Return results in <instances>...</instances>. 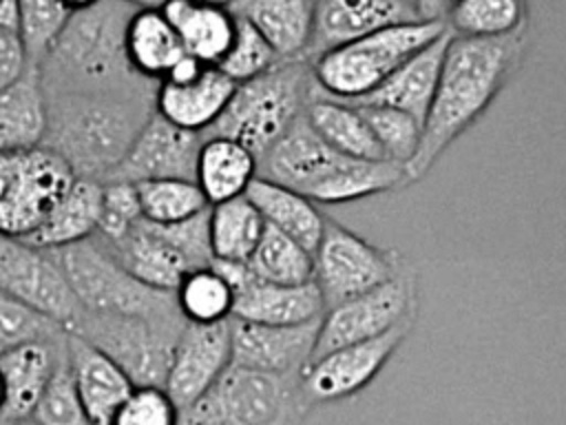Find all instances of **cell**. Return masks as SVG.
<instances>
[{
    "label": "cell",
    "instance_id": "33",
    "mask_svg": "<svg viewBox=\"0 0 566 425\" xmlns=\"http://www.w3.org/2000/svg\"><path fill=\"white\" fill-rule=\"evenodd\" d=\"M210 248L217 261H248L265 230V221L245 197L212 204L208 210Z\"/></svg>",
    "mask_w": 566,
    "mask_h": 425
},
{
    "label": "cell",
    "instance_id": "20",
    "mask_svg": "<svg viewBox=\"0 0 566 425\" xmlns=\"http://www.w3.org/2000/svg\"><path fill=\"white\" fill-rule=\"evenodd\" d=\"M66 354V332L55 339H35L0 354L4 385L2 416L9 421L31 418L57 363Z\"/></svg>",
    "mask_w": 566,
    "mask_h": 425
},
{
    "label": "cell",
    "instance_id": "7",
    "mask_svg": "<svg viewBox=\"0 0 566 425\" xmlns=\"http://www.w3.org/2000/svg\"><path fill=\"white\" fill-rule=\"evenodd\" d=\"M296 376H276L230 363L190 405L179 425H287Z\"/></svg>",
    "mask_w": 566,
    "mask_h": 425
},
{
    "label": "cell",
    "instance_id": "17",
    "mask_svg": "<svg viewBox=\"0 0 566 425\" xmlns=\"http://www.w3.org/2000/svg\"><path fill=\"white\" fill-rule=\"evenodd\" d=\"M321 319L298 325H270L232 317V363L276 376H298L312 361Z\"/></svg>",
    "mask_w": 566,
    "mask_h": 425
},
{
    "label": "cell",
    "instance_id": "40",
    "mask_svg": "<svg viewBox=\"0 0 566 425\" xmlns=\"http://www.w3.org/2000/svg\"><path fill=\"white\" fill-rule=\"evenodd\" d=\"M237 18V15H234ZM279 53L272 44L245 20L237 18L234 40L228 53L221 58L217 69L228 75L234 84L252 80L279 62Z\"/></svg>",
    "mask_w": 566,
    "mask_h": 425
},
{
    "label": "cell",
    "instance_id": "53",
    "mask_svg": "<svg viewBox=\"0 0 566 425\" xmlns=\"http://www.w3.org/2000/svg\"><path fill=\"white\" fill-rule=\"evenodd\" d=\"M13 423H15V421H9L7 416H2V414H0V425H13Z\"/></svg>",
    "mask_w": 566,
    "mask_h": 425
},
{
    "label": "cell",
    "instance_id": "50",
    "mask_svg": "<svg viewBox=\"0 0 566 425\" xmlns=\"http://www.w3.org/2000/svg\"><path fill=\"white\" fill-rule=\"evenodd\" d=\"M99 0H62V4L73 13V11H80V9H86L91 4H95Z\"/></svg>",
    "mask_w": 566,
    "mask_h": 425
},
{
    "label": "cell",
    "instance_id": "6",
    "mask_svg": "<svg viewBox=\"0 0 566 425\" xmlns=\"http://www.w3.org/2000/svg\"><path fill=\"white\" fill-rule=\"evenodd\" d=\"M51 252L82 310L148 319L181 317L175 292L135 279L95 235Z\"/></svg>",
    "mask_w": 566,
    "mask_h": 425
},
{
    "label": "cell",
    "instance_id": "8",
    "mask_svg": "<svg viewBox=\"0 0 566 425\" xmlns=\"http://www.w3.org/2000/svg\"><path fill=\"white\" fill-rule=\"evenodd\" d=\"M184 317L148 319L82 310L66 332H75L111 356L135 385H161Z\"/></svg>",
    "mask_w": 566,
    "mask_h": 425
},
{
    "label": "cell",
    "instance_id": "27",
    "mask_svg": "<svg viewBox=\"0 0 566 425\" xmlns=\"http://www.w3.org/2000/svg\"><path fill=\"white\" fill-rule=\"evenodd\" d=\"M104 246L135 279L157 290L175 292L184 274L190 272L181 252L175 250L146 219H142L124 239Z\"/></svg>",
    "mask_w": 566,
    "mask_h": 425
},
{
    "label": "cell",
    "instance_id": "32",
    "mask_svg": "<svg viewBox=\"0 0 566 425\" xmlns=\"http://www.w3.org/2000/svg\"><path fill=\"white\" fill-rule=\"evenodd\" d=\"M126 53L142 77L161 82L186 51L161 9H137L126 27Z\"/></svg>",
    "mask_w": 566,
    "mask_h": 425
},
{
    "label": "cell",
    "instance_id": "36",
    "mask_svg": "<svg viewBox=\"0 0 566 425\" xmlns=\"http://www.w3.org/2000/svg\"><path fill=\"white\" fill-rule=\"evenodd\" d=\"M175 299L181 317L190 323L226 321L234 308V290L212 263L186 272L175 288Z\"/></svg>",
    "mask_w": 566,
    "mask_h": 425
},
{
    "label": "cell",
    "instance_id": "37",
    "mask_svg": "<svg viewBox=\"0 0 566 425\" xmlns=\"http://www.w3.org/2000/svg\"><path fill=\"white\" fill-rule=\"evenodd\" d=\"M135 188L142 206V217L150 224H177L210 208L206 195L195 179H146L137 182Z\"/></svg>",
    "mask_w": 566,
    "mask_h": 425
},
{
    "label": "cell",
    "instance_id": "46",
    "mask_svg": "<svg viewBox=\"0 0 566 425\" xmlns=\"http://www.w3.org/2000/svg\"><path fill=\"white\" fill-rule=\"evenodd\" d=\"M29 66L31 60L20 33L0 29V91L22 77Z\"/></svg>",
    "mask_w": 566,
    "mask_h": 425
},
{
    "label": "cell",
    "instance_id": "43",
    "mask_svg": "<svg viewBox=\"0 0 566 425\" xmlns=\"http://www.w3.org/2000/svg\"><path fill=\"white\" fill-rule=\"evenodd\" d=\"M142 219L144 217L135 184L122 179L104 182L102 215L95 237L104 243H115L124 239Z\"/></svg>",
    "mask_w": 566,
    "mask_h": 425
},
{
    "label": "cell",
    "instance_id": "2",
    "mask_svg": "<svg viewBox=\"0 0 566 425\" xmlns=\"http://www.w3.org/2000/svg\"><path fill=\"white\" fill-rule=\"evenodd\" d=\"M135 11L124 0H99L73 11L38 64L46 95L84 93L155 102L159 82L142 77L126 53V27Z\"/></svg>",
    "mask_w": 566,
    "mask_h": 425
},
{
    "label": "cell",
    "instance_id": "14",
    "mask_svg": "<svg viewBox=\"0 0 566 425\" xmlns=\"http://www.w3.org/2000/svg\"><path fill=\"white\" fill-rule=\"evenodd\" d=\"M201 142V133L175 126L153 111L108 179L130 184L166 177L195 179Z\"/></svg>",
    "mask_w": 566,
    "mask_h": 425
},
{
    "label": "cell",
    "instance_id": "18",
    "mask_svg": "<svg viewBox=\"0 0 566 425\" xmlns=\"http://www.w3.org/2000/svg\"><path fill=\"white\" fill-rule=\"evenodd\" d=\"M416 20L420 18L416 15L411 0H314L305 60L312 62L329 49Z\"/></svg>",
    "mask_w": 566,
    "mask_h": 425
},
{
    "label": "cell",
    "instance_id": "3",
    "mask_svg": "<svg viewBox=\"0 0 566 425\" xmlns=\"http://www.w3.org/2000/svg\"><path fill=\"white\" fill-rule=\"evenodd\" d=\"M42 146L55 151L75 173L106 182L119 166L155 102L119 95L53 93Z\"/></svg>",
    "mask_w": 566,
    "mask_h": 425
},
{
    "label": "cell",
    "instance_id": "44",
    "mask_svg": "<svg viewBox=\"0 0 566 425\" xmlns=\"http://www.w3.org/2000/svg\"><path fill=\"white\" fill-rule=\"evenodd\" d=\"M111 425H179V407L161 385H135Z\"/></svg>",
    "mask_w": 566,
    "mask_h": 425
},
{
    "label": "cell",
    "instance_id": "28",
    "mask_svg": "<svg viewBox=\"0 0 566 425\" xmlns=\"http://www.w3.org/2000/svg\"><path fill=\"white\" fill-rule=\"evenodd\" d=\"M228 9L250 22L279 58H305L314 0H234Z\"/></svg>",
    "mask_w": 566,
    "mask_h": 425
},
{
    "label": "cell",
    "instance_id": "42",
    "mask_svg": "<svg viewBox=\"0 0 566 425\" xmlns=\"http://www.w3.org/2000/svg\"><path fill=\"white\" fill-rule=\"evenodd\" d=\"M66 332L57 321L0 290V354L35 339H55Z\"/></svg>",
    "mask_w": 566,
    "mask_h": 425
},
{
    "label": "cell",
    "instance_id": "1",
    "mask_svg": "<svg viewBox=\"0 0 566 425\" xmlns=\"http://www.w3.org/2000/svg\"><path fill=\"white\" fill-rule=\"evenodd\" d=\"M451 33V31H449ZM528 46V27L500 38L449 35L436 93L422 122L416 157L405 166L407 184L420 179L497 97Z\"/></svg>",
    "mask_w": 566,
    "mask_h": 425
},
{
    "label": "cell",
    "instance_id": "54",
    "mask_svg": "<svg viewBox=\"0 0 566 425\" xmlns=\"http://www.w3.org/2000/svg\"><path fill=\"white\" fill-rule=\"evenodd\" d=\"M13 425H35L31 418H27V421H15Z\"/></svg>",
    "mask_w": 566,
    "mask_h": 425
},
{
    "label": "cell",
    "instance_id": "39",
    "mask_svg": "<svg viewBox=\"0 0 566 425\" xmlns=\"http://www.w3.org/2000/svg\"><path fill=\"white\" fill-rule=\"evenodd\" d=\"M18 33L24 42L31 64L38 66L64 29L71 11L62 4V0H18Z\"/></svg>",
    "mask_w": 566,
    "mask_h": 425
},
{
    "label": "cell",
    "instance_id": "30",
    "mask_svg": "<svg viewBox=\"0 0 566 425\" xmlns=\"http://www.w3.org/2000/svg\"><path fill=\"white\" fill-rule=\"evenodd\" d=\"M254 177L256 157L250 148L223 135H203L195 182L210 206L245 195Z\"/></svg>",
    "mask_w": 566,
    "mask_h": 425
},
{
    "label": "cell",
    "instance_id": "35",
    "mask_svg": "<svg viewBox=\"0 0 566 425\" xmlns=\"http://www.w3.org/2000/svg\"><path fill=\"white\" fill-rule=\"evenodd\" d=\"M248 266L256 279L272 283H305L314 277L312 252L272 226H265Z\"/></svg>",
    "mask_w": 566,
    "mask_h": 425
},
{
    "label": "cell",
    "instance_id": "16",
    "mask_svg": "<svg viewBox=\"0 0 566 425\" xmlns=\"http://www.w3.org/2000/svg\"><path fill=\"white\" fill-rule=\"evenodd\" d=\"M349 162L352 157L340 155L316 135L303 113L259 159L256 177L283 184L310 197Z\"/></svg>",
    "mask_w": 566,
    "mask_h": 425
},
{
    "label": "cell",
    "instance_id": "45",
    "mask_svg": "<svg viewBox=\"0 0 566 425\" xmlns=\"http://www.w3.org/2000/svg\"><path fill=\"white\" fill-rule=\"evenodd\" d=\"M208 210L188 217L177 224H150L175 250L181 252V257L188 261L190 270L206 268L212 263V248H210V228H208Z\"/></svg>",
    "mask_w": 566,
    "mask_h": 425
},
{
    "label": "cell",
    "instance_id": "51",
    "mask_svg": "<svg viewBox=\"0 0 566 425\" xmlns=\"http://www.w3.org/2000/svg\"><path fill=\"white\" fill-rule=\"evenodd\" d=\"M197 2H206V4H214V7H230L234 0H197Z\"/></svg>",
    "mask_w": 566,
    "mask_h": 425
},
{
    "label": "cell",
    "instance_id": "19",
    "mask_svg": "<svg viewBox=\"0 0 566 425\" xmlns=\"http://www.w3.org/2000/svg\"><path fill=\"white\" fill-rule=\"evenodd\" d=\"M66 363L91 423L111 425L115 412L135 387L130 376L75 332H66Z\"/></svg>",
    "mask_w": 566,
    "mask_h": 425
},
{
    "label": "cell",
    "instance_id": "9",
    "mask_svg": "<svg viewBox=\"0 0 566 425\" xmlns=\"http://www.w3.org/2000/svg\"><path fill=\"white\" fill-rule=\"evenodd\" d=\"M75 173L49 146L0 151V235L27 239L51 215Z\"/></svg>",
    "mask_w": 566,
    "mask_h": 425
},
{
    "label": "cell",
    "instance_id": "12",
    "mask_svg": "<svg viewBox=\"0 0 566 425\" xmlns=\"http://www.w3.org/2000/svg\"><path fill=\"white\" fill-rule=\"evenodd\" d=\"M416 286L405 272H396L385 283L325 310L314 345V354L376 339L413 317Z\"/></svg>",
    "mask_w": 566,
    "mask_h": 425
},
{
    "label": "cell",
    "instance_id": "49",
    "mask_svg": "<svg viewBox=\"0 0 566 425\" xmlns=\"http://www.w3.org/2000/svg\"><path fill=\"white\" fill-rule=\"evenodd\" d=\"M124 2L135 9H161L168 0H124Z\"/></svg>",
    "mask_w": 566,
    "mask_h": 425
},
{
    "label": "cell",
    "instance_id": "48",
    "mask_svg": "<svg viewBox=\"0 0 566 425\" xmlns=\"http://www.w3.org/2000/svg\"><path fill=\"white\" fill-rule=\"evenodd\" d=\"M18 24H20L18 0H0V29L18 31Z\"/></svg>",
    "mask_w": 566,
    "mask_h": 425
},
{
    "label": "cell",
    "instance_id": "5",
    "mask_svg": "<svg viewBox=\"0 0 566 425\" xmlns=\"http://www.w3.org/2000/svg\"><path fill=\"white\" fill-rule=\"evenodd\" d=\"M444 31L447 22L416 20L329 49L310 62L314 91L343 102L360 100Z\"/></svg>",
    "mask_w": 566,
    "mask_h": 425
},
{
    "label": "cell",
    "instance_id": "15",
    "mask_svg": "<svg viewBox=\"0 0 566 425\" xmlns=\"http://www.w3.org/2000/svg\"><path fill=\"white\" fill-rule=\"evenodd\" d=\"M230 319L217 323L186 321L179 332L164 381V390L179 410L197 401L232 363Z\"/></svg>",
    "mask_w": 566,
    "mask_h": 425
},
{
    "label": "cell",
    "instance_id": "47",
    "mask_svg": "<svg viewBox=\"0 0 566 425\" xmlns=\"http://www.w3.org/2000/svg\"><path fill=\"white\" fill-rule=\"evenodd\" d=\"M416 15L420 20H438L444 22L451 7L455 4V0H411Z\"/></svg>",
    "mask_w": 566,
    "mask_h": 425
},
{
    "label": "cell",
    "instance_id": "38",
    "mask_svg": "<svg viewBox=\"0 0 566 425\" xmlns=\"http://www.w3.org/2000/svg\"><path fill=\"white\" fill-rule=\"evenodd\" d=\"M352 106H356L365 117V122L369 124L385 159L407 166L416 157L422 139V124L413 115L391 106H378V104H352Z\"/></svg>",
    "mask_w": 566,
    "mask_h": 425
},
{
    "label": "cell",
    "instance_id": "52",
    "mask_svg": "<svg viewBox=\"0 0 566 425\" xmlns=\"http://www.w3.org/2000/svg\"><path fill=\"white\" fill-rule=\"evenodd\" d=\"M4 410V385H2V376H0V414Z\"/></svg>",
    "mask_w": 566,
    "mask_h": 425
},
{
    "label": "cell",
    "instance_id": "34",
    "mask_svg": "<svg viewBox=\"0 0 566 425\" xmlns=\"http://www.w3.org/2000/svg\"><path fill=\"white\" fill-rule=\"evenodd\" d=\"M444 22L453 35L500 38L528 27L526 2L524 0H455Z\"/></svg>",
    "mask_w": 566,
    "mask_h": 425
},
{
    "label": "cell",
    "instance_id": "13",
    "mask_svg": "<svg viewBox=\"0 0 566 425\" xmlns=\"http://www.w3.org/2000/svg\"><path fill=\"white\" fill-rule=\"evenodd\" d=\"M0 290L66 330L82 312L55 255L7 235H0Z\"/></svg>",
    "mask_w": 566,
    "mask_h": 425
},
{
    "label": "cell",
    "instance_id": "23",
    "mask_svg": "<svg viewBox=\"0 0 566 425\" xmlns=\"http://www.w3.org/2000/svg\"><path fill=\"white\" fill-rule=\"evenodd\" d=\"M449 35L451 33L444 31L431 44H427L416 55H411L407 62H402L371 93H367L360 100H354L349 104L391 106V108L413 115L422 124L429 113L433 93H436V84H438L442 55H444Z\"/></svg>",
    "mask_w": 566,
    "mask_h": 425
},
{
    "label": "cell",
    "instance_id": "24",
    "mask_svg": "<svg viewBox=\"0 0 566 425\" xmlns=\"http://www.w3.org/2000/svg\"><path fill=\"white\" fill-rule=\"evenodd\" d=\"M49 100L40 69L31 64L22 77L0 91V151H27L44 144Z\"/></svg>",
    "mask_w": 566,
    "mask_h": 425
},
{
    "label": "cell",
    "instance_id": "41",
    "mask_svg": "<svg viewBox=\"0 0 566 425\" xmlns=\"http://www.w3.org/2000/svg\"><path fill=\"white\" fill-rule=\"evenodd\" d=\"M31 421L35 425H93L73 385L66 354L57 363L46 390L42 392Z\"/></svg>",
    "mask_w": 566,
    "mask_h": 425
},
{
    "label": "cell",
    "instance_id": "11",
    "mask_svg": "<svg viewBox=\"0 0 566 425\" xmlns=\"http://www.w3.org/2000/svg\"><path fill=\"white\" fill-rule=\"evenodd\" d=\"M312 259V279L321 290L325 310L385 283L398 272L394 252L367 243L329 217H325V228Z\"/></svg>",
    "mask_w": 566,
    "mask_h": 425
},
{
    "label": "cell",
    "instance_id": "21",
    "mask_svg": "<svg viewBox=\"0 0 566 425\" xmlns=\"http://www.w3.org/2000/svg\"><path fill=\"white\" fill-rule=\"evenodd\" d=\"M325 314V301L318 286L305 283H272L254 274L234 290L232 317L270 325H298Z\"/></svg>",
    "mask_w": 566,
    "mask_h": 425
},
{
    "label": "cell",
    "instance_id": "29",
    "mask_svg": "<svg viewBox=\"0 0 566 425\" xmlns=\"http://www.w3.org/2000/svg\"><path fill=\"white\" fill-rule=\"evenodd\" d=\"M245 197L261 212L265 226L281 230L305 250L314 252L325 228V217L310 197L263 177L252 179Z\"/></svg>",
    "mask_w": 566,
    "mask_h": 425
},
{
    "label": "cell",
    "instance_id": "31",
    "mask_svg": "<svg viewBox=\"0 0 566 425\" xmlns=\"http://www.w3.org/2000/svg\"><path fill=\"white\" fill-rule=\"evenodd\" d=\"M305 117L316 135L340 155L352 159H385L369 124L356 106L312 91Z\"/></svg>",
    "mask_w": 566,
    "mask_h": 425
},
{
    "label": "cell",
    "instance_id": "22",
    "mask_svg": "<svg viewBox=\"0 0 566 425\" xmlns=\"http://www.w3.org/2000/svg\"><path fill=\"white\" fill-rule=\"evenodd\" d=\"M234 86L217 66H206L190 82H159L155 111L170 124L203 135L228 106Z\"/></svg>",
    "mask_w": 566,
    "mask_h": 425
},
{
    "label": "cell",
    "instance_id": "10",
    "mask_svg": "<svg viewBox=\"0 0 566 425\" xmlns=\"http://www.w3.org/2000/svg\"><path fill=\"white\" fill-rule=\"evenodd\" d=\"M411 321L413 319L396 325L394 330L376 339L343 345L312 359L296 376L294 407L298 412H305L318 403L340 401L360 392L391 359L394 350L407 336Z\"/></svg>",
    "mask_w": 566,
    "mask_h": 425
},
{
    "label": "cell",
    "instance_id": "25",
    "mask_svg": "<svg viewBox=\"0 0 566 425\" xmlns=\"http://www.w3.org/2000/svg\"><path fill=\"white\" fill-rule=\"evenodd\" d=\"M102 193L104 182L75 177L44 224L24 241L35 248L57 250L93 237L99 226Z\"/></svg>",
    "mask_w": 566,
    "mask_h": 425
},
{
    "label": "cell",
    "instance_id": "4",
    "mask_svg": "<svg viewBox=\"0 0 566 425\" xmlns=\"http://www.w3.org/2000/svg\"><path fill=\"white\" fill-rule=\"evenodd\" d=\"M314 77L305 58H281L261 75L239 82L219 120L203 135L241 142L259 159L305 113Z\"/></svg>",
    "mask_w": 566,
    "mask_h": 425
},
{
    "label": "cell",
    "instance_id": "26",
    "mask_svg": "<svg viewBox=\"0 0 566 425\" xmlns=\"http://www.w3.org/2000/svg\"><path fill=\"white\" fill-rule=\"evenodd\" d=\"M161 13L177 31L184 51L208 66H217L234 40L237 18L226 7L197 0H168Z\"/></svg>",
    "mask_w": 566,
    "mask_h": 425
}]
</instances>
